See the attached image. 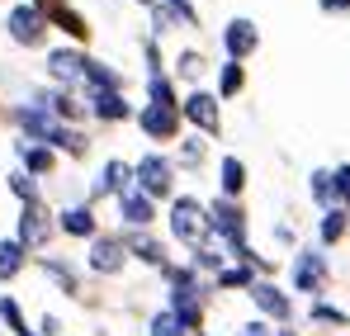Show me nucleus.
I'll use <instances>...</instances> for the list:
<instances>
[{"label":"nucleus","mask_w":350,"mask_h":336,"mask_svg":"<svg viewBox=\"0 0 350 336\" xmlns=\"http://www.w3.org/2000/svg\"><path fill=\"white\" fill-rule=\"evenodd\" d=\"M194 336H208V332H194Z\"/></svg>","instance_id":"ea45409f"},{"label":"nucleus","mask_w":350,"mask_h":336,"mask_svg":"<svg viewBox=\"0 0 350 336\" xmlns=\"http://www.w3.org/2000/svg\"><path fill=\"white\" fill-rule=\"evenodd\" d=\"M118 218L133 227V232H137V227H152V218H157V199H147V194L133 185L128 194H118Z\"/></svg>","instance_id":"1a4fd4ad"},{"label":"nucleus","mask_w":350,"mask_h":336,"mask_svg":"<svg viewBox=\"0 0 350 336\" xmlns=\"http://www.w3.org/2000/svg\"><path fill=\"white\" fill-rule=\"evenodd\" d=\"M38 336H62V318L57 313H43V318H38Z\"/></svg>","instance_id":"72a5a7b5"},{"label":"nucleus","mask_w":350,"mask_h":336,"mask_svg":"<svg viewBox=\"0 0 350 336\" xmlns=\"http://www.w3.org/2000/svg\"><path fill=\"white\" fill-rule=\"evenodd\" d=\"M346 227H350L346 209H327V214H322V242H327V246H336V242L346 237Z\"/></svg>","instance_id":"b1692460"},{"label":"nucleus","mask_w":350,"mask_h":336,"mask_svg":"<svg viewBox=\"0 0 350 336\" xmlns=\"http://www.w3.org/2000/svg\"><path fill=\"white\" fill-rule=\"evenodd\" d=\"M322 10H327V14H346L350 0H322Z\"/></svg>","instance_id":"4c0bfd02"},{"label":"nucleus","mask_w":350,"mask_h":336,"mask_svg":"<svg viewBox=\"0 0 350 336\" xmlns=\"http://www.w3.org/2000/svg\"><path fill=\"white\" fill-rule=\"evenodd\" d=\"M199 66H204V62H199L194 53H185V57H180V76H199Z\"/></svg>","instance_id":"c9c22d12"},{"label":"nucleus","mask_w":350,"mask_h":336,"mask_svg":"<svg viewBox=\"0 0 350 336\" xmlns=\"http://www.w3.org/2000/svg\"><path fill=\"white\" fill-rule=\"evenodd\" d=\"M241 86H246V71H241V62H228V66H223V81H218V95H223V100H232Z\"/></svg>","instance_id":"c85d7f7f"},{"label":"nucleus","mask_w":350,"mask_h":336,"mask_svg":"<svg viewBox=\"0 0 350 336\" xmlns=\"http://www.w3.org/2000/svg\"><path fill=\"white\" fill-rule=\"evenodd\" d=\"M171 237L185 242L189 251L204 246V237H208V214H204V204H199L194 194H180L171 204Z\"/></svg>","instance_id":"f257e3e1"},{"label":"nucleus","mask_w":350,"mask_h":336,"mask_svg":"<svg viewBox=\"0 0 350 336\" xmlns=\"http://www.w3.org/2000/svg\"><path fill=\"white\" fill-rule=\"evenodd\" d=\"M223 43H228V57H232V62H241V57L256 53L260 34H256V24H251V19H232V24L223 29Z\"/></svg>","instance_id":"4468645a"},{"label":"nucleus","mask_w":350,"mask_h":336,"mask_svg":"<svg viewBox=\"0 0 350 336\" xmlns=\"http://www.w3.org/2000/svg\"><path fill=\"white\" fill-rule=\"evenodd\" d=\"M199 161H204V142H199V138H189V142L180 147V166H199Z\"/></svg>","instance_id":"473e14b6"},{"label":"nucleus","mask_w":350,"mask_h":336,"mask_svg":"<svg viewBox=\"0 0 350 336\" xmlns=\"http://www.w3.org/2000/svg\"><path fill=\"white\" fill-rule=\"evenodd\" d=\"M38 266H43V275L57 284L62 294H71V298L81 294V275H76V266H71V261H62V256H43Z\"/></svg>","instance_id":"6ab92c4d"},{"label":"nucleus","mask_w":350,"mask_h":336,"mask_svg":"<svg viewBox=\"0 0 350 336\" xmlns=\"http://www.w3.org/2000/svg\"><path fill=\"white\" fill-rule=\"evenodd\" d=\"M24 266H29V251H24L14 237H0V284H5V280H19V275H24Z\"/></svg>","instance_id":"aec40b11"},{"label":"nucleus","mask_w":350,"mask_h":336,"mask_svg":"<svg viewBox=\"0 0 350 336\" xmlns=\"http://www.w3.org/2000/svg\"><path fill=\"white\" fill-rule=\"evenodd\" d=\"M128 190H133V166H128V161H105V166H100V175H95V185H90V199H109V194H128Z\"/></svg>","instance_id":"0eeeda50"},{"label":"nucleus","mask_w":350,"mask_h":336,"mask_svg":"<svg viewBox=\"0 0 350 336\" xmlns=\"http://www.w3.org/2000/svg\"><path fill=\"white\" fill-rule=\"evenodd\" d=\"M237 336H275V332H265L260 322H246V327H241V332H237Z\"/></svg>","instance_id":"58836bf2"},{"label":"nucleus","mask_w":350,"mask_h":336,"mask_svg":"<svg viewBox=\"0 0 350 336\" xmlns=\"http://www.w3.org/2000/svg\"><path fill=\"white\" fill-rule=\"evenodd\" d=\"M180 114L194 123V128H204V133H218V100L213 95H204V90H194L185 105H180Z\"/></svg>","instance_id":"dca6fc26"},{"label":"nucleus","mask_w":350,"mask_h":336,"mask_svg":"<svg viewBox=\"0 0 350 336\" xmlns=\"http://www.w3.org/2000/svg\"><path fill=\"white\" fill-rule=\"evenodd\" d=\"M137 123H142V133H147L152 142H171L175 133H180V109H161V105H147V109L137 114Z\"/></svg>","instance_id":"9d476101"},{"label":"nucleus","mask_w":350,"mask_h":336,"mask_svg":"<svg viewBox=\"0 0 350 336\" xmlns=\"http://www.w3.org/2000/svg\"><path fill=\"white\" fill-rule=\"evenodd\" d=\"M38 5H48V14L57 19L62 29L71 34V38H90V29H85V19L76 14V10H66V5H57V0H38Z\"/></svg>","instance_id":"4be33fe9"},{"label":"nucleus","mask_w":350,"mask_h":336,"mask_svg":"<svg viewBox=\"0 0 350 336\" xmlns=\"http://www.w3.org/2000/svg\"><path fill=\"white\" fill-rule=\"evenodd\" d=\"M81 81H85L90 95H100V90H118V86H123V76H118L109 62H85V76H81Z\"/></svg>","instance_id":"412c9836"},{"label":"nucleus","mask_w":350,"mask_h":336,"mask_svg":"<svg viewBox=\"0 0 350 336\" xmlns=\"http://www.w3.org/2000/svg\"><path fill=\"white\" fill-rule=\"evenodd\" d=\"M14 157H19V170L33 175V180H43V175L57 170V152H53L48 142H29V138H19V142H14Z\"/></svg>","instance_id":"423d86ee"},{"label":"nucleus","mask_w":350,"mask_h":336,"mask_svg":"<svg viewBox=\"0 0 350 336\" xmlns=\"http://www.w3.org/2000/svg\"><path fill=\"white\" fill-rule=\"evenodd\" d=\"M123 246H128V256H137L142 266H152V270H166L171 261H166V246L147 232V227H137V232H128L123 237Z\"/></svg>","instance_id":"9b49d317"},{"label":"nucleus","mask_w":350,"mask_h":336,"mask_svg":"<svg viewBox=\"0 0 350 336\" xmlns=\"http://www.w3.org/2000/svg\"><path fill=\"white\" fill-rule=\"evenodd\" d=\"M171 10H175V14H180V19H189V24H194V19H199V14H194V5H189V0H171Z\"/></svg>","instance_id":"e433bc0d"},{"label":"nucleus","mask_w":350,"mask_h":336,"mask_svg":"<svg viewBox=\"0 0 350 336\" xmlns=\"http://www.w3.org/2000/svg\"><path fill=\"white\" fill-rule=\"evenodd\" d=\"M147 336H189V332L180 327V318H175L171 308H161V313L152 318V327H147Z\"/></svg>","instance_id":"cd10ccee"},{"label":"nucleus","mask_w":350,"mask_h":336,"mask_svg":"<svg viewBox=\"0 0 350 336\" xmlns=\"http://www.w3.org/2000/svg\"><path fill=\"white\" fill-rule=\"evenodd\" d=\"M0 322H5L14 336H29V318H24L19 298H10V294H0Z\"/></svg>","instance_id":"5701e85b"},{"label":"nucleus","mask_w":350,"mask_h":336,"mask_svg":"<svg viewBox=\"0 0 350 336\" xmlns=\"http://www.w3.org/2000/svg\"><path fill=\"white\" fill-rule=\"evenodd\" d=\"M43 29H48V24H43V10H38V5H19V10L10 14V38L24 43V48H38V43H43Z\"/></svg>","instance_id":"6e6552de"},{"label":"nucleus","mask_w":350,"mask_h":336,"mask_svg":"<svg viewBox=\"0 0 350 336\" xmlns=\"http://www.w3.org/2000/svg\"><path fill=\"white\" fill-rule=\"evenodd\" d=\"M312 194H317L322 204H332V199H336V185H332V170H317V175H312Z\"/></svg>","instance_id":"7c9ffc66"},{"label":"nucleus","mask_w":350,"mask_h":336,"mask_svg":"<svg viewBox=\"0 0 350 336\" xmlns=\"http://www.w3.org/2000/svg\"><path fill=\"white\" fill-rule=\"evenodd\" d=\"M90 114L105 123H123V118H133V105L118 90H100V95H90Z\"/></svg>","instance_id":"f3484780"},{"label":"nucleus","mask_w":350,"mask_h":336,"mask_svg":"<svg viewBox=\"0 0 350 336\" xmlns=\"http://www.w3.org/2000/svg\"><path fill=\"white\" fill-rule=\"evenodd\" d=\"M280 336H293V332H280Z\"/></svg>","instance_id":"a19ab883"},{"label":"nucleus","mask_w":350,"mask_h":336,"mask_svg":"<svg viewBox=\"0 0 350 336\" xmlns=\"http://www.w3.org/2000/svg\"><path fill=\"white\" fill-rule=\"evenodd\" d=\"M10 194H14L19 204H43V199H38V180H33V175H24V170H14V175H10Z\"/></svg>","instance_id":"a878e982"},{"label":"nucleus","mask_w":350,"mask_h":336,"mask_svg":"<svg viewBox=\"0 0 350 336\" xmlns=\"http://www.w3.org/2000/svg\"><path fill=\"white\" fill-rule=\"evenodd\" d=\"M312 318H317V322H332V327H346L350 322L341 308H327V303H312Z\"/></svg>","instance_id":"2f4dec72"},{"label":"nucleus","mask_w":350,"mask_h":336,"mask_svg":"<svg viewBox=\"0 0 350 336\" xmlns=\"http://www.w3.org/2000/svg\"><path fill=\"white\" fill-rule=\"evenodd\" d=\"M142 5H152V0H142Z\"/></svg>","instance_id":"79ce46f5"},{"label":"nucleus","mask_w":350,"mask_h":336,"mask_svg":"<svg viewBox=\"0 0 350 336\" xmlns=\"http://www.w3.org/2000/svg\"><path fill=\"white\" fill-rule=\"evenodd\" d=\"M29 336H38V332H29Z\"/></svg>","instance_id":"37998d69"},{"label":"nucleus","mask_w":350,"mask_h":336,"mask_svg":"<svg viewBox=\"0 0 350 336\" xmlns=\"http://www.w3.org/2000/svg\"><path fill=\"white\" fill-rule=\"evenodd\" d=\"M57 232H66V237H100V218H95V209L90 204H71V209H62L57 214Z\"/></svg>","instance_id":"ddd939ff"},{"label":"nucleus","mask_w":350,"mask_h":336,"mask_svg":"<svg viewBox=\"0 0 350 336\" xmlns=\"http://www.w3.org/2000/svg\"><path fill=\"white\" fill-rule=\"evenodd\" d=\"M85 266H90L95 275H118V270L128 266V246H123V237H114V232L90 237V256H85Z\"/></svg>","instance_id":"39448f33"},{"label":"nucleus","mask_w":350,"mask_h":336,"mask_svg":"<svg viewBox=\"0 0 350 336\" xmlns=\"http://www.w3.org/2000/svg\"><path fill=\"white\" fill-rule=\"evenodd\" d=\"M204 214H208V232H218L228 246L246 242V214L237 199H213V204H204Z\"/></svg>","instance_id":"20e7f679"},{"label":"nucleus","mask_w":350,"mask_h":336,"mask_svg":"<svg viewBox=\"0 0 350 336\" xmlns=\"http://www.w3.org/2000/svg\"><path fill=\"white\" fill-rule=\"evenodd\" d=\"M251 298H256V308H260L265 318H280V322H284V318L293 313L289 294H280L275 284H251Z\"/></svg>","instance_id":"a211bd4d"},{"label":"nucleus","mask_w":350,"mask_h":336,"mask_svg":"<svg viewBox=\"0 0 350 336\" xmlns=\"http://www.w3.org/2000/svg\"><path fill=\"white\" fill-rule=\"evenodd\" d=\"M251 284V266H223L218 270V289H246Z\"/></svg>","instance_id":"c756f323"},{"label":"nucleus","mask_w":350,"mask_h":336,"mask_svg":"<svg viewBox=\"0 0 350 336\" xmlns=\"http://www.w3.org/2000/svg\"><path fill=\"white\" fill-rule=\"evenodd\" d=\"M293 284H298V294H322V284H327V261H322V251H303V256L293 261Z\"/></svg>","instance_id":"f8f14e48"},{"label":"nucleus","mask_w":350,"mask_h":336,"mask_svg":"<svg viewBox=\"0 0 350 336\" xmlns=\"http://www.w3.org/2000/svg\"><path fill=\"white\" fill-rule=\"evenodd\" d=\"M241 185H246V166L237 157H223V199L241 194Z\"/></svg>","instance_id":"393cba45"},{"label":"nucleus","mask_w":350,"mask_h":336,"mask_svg":"<svg viewBox=\"0 0 350 336\" xmlns=\"http://www.w3.org/2000/svg\"><path fill=\"white\" fill-rule=\"evenodd\" d=\"M85 62H90V57H81L76 48H53V53H48V71L57 76L62 86H76V81L85 76Z\"/></svg>","instance_id":"2eb2a0df"},{"label":"nucleus","mask_w":350,"mask_h":336,"mask_svg":"<svg viewBox=\"0 0 350 336\" xmlns=\"http://www.w3.org/2000/svg\"><path fill=\"white\" fill-rule=\"evenodd\" d=\"M332 185H336V199H350V166L332 170Z\"/></svg>","instance_id":"f704fd0d"},{"label":"nucleus","mask_w":350,"mask_h":336,"mask_svg":"<svg viewBox=\"0 0 350 336\" xmlns=\"http://www.w3.org/2000/svg\"><path fill=\"white\" fill-rule=\"evenodd\" d=\"M53 232H57V218L43 209V204H24L19 209V223H14V242L24 246V251H43L48 242H53Z\"/></svg>","instance_id":"7ed1b4c3"},{"label":"nucleus","mask_w":350,"mask_h":336,"mask_svg":"<svg viewBox=\"0 0 350 336\" xmlns=\"http://www.w3.org/2000/svg\"><path fill=\"white\" fill-rule=\"evenodd\" d=\"M133 185L147 194V199H171L175 190V161L161 152H147L137 166H133Z\"/></svg>","instance_id":"f03ea898"},{"label":"nucleus","mask_w":350,"mask_h":336,"mask_svg":"<svg viewBox=\"0 0 350 336\" xmlns=\"http://www.w3.org/2000/svg\"><path fill=\"white\" fill-rule=\"evenodd\" d=\"M147 95H152V105H161V109H180V105H175V86L166 76H152V81H147Z\"/></svg>","instance_id":"bb28decb"}]
</instances>
